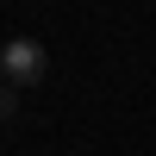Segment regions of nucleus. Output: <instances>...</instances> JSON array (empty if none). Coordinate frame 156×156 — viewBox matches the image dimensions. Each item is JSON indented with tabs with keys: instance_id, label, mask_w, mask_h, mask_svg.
Returning <instances> with one entry per match:
<instances>
[{
	"instance_id": "f03ea898",
	"label": "nucleus",
	"mask_w": 156,
	"mask_h": 156,
	"mask_svg": "<svg viewBox=\"0 0 156 156\" xmlns=\"http://www.w3.org/2000/svg\"><path fill=\"white\" fill-rule=\"evenodd\" d=\"M12 112H19V87H6V81H0V119H12Z\"/></svg>"
},
{
	"instance_id": "f257e3e1",
	"label": "nucleus",
	"mask_w": 156,
	"mask_h": 156,
	"mask_svg": "<svg viewBox=\"0 0 156 156\" xmlns=\"http://www.w3.org/2000/svg\"><path fill=\"white\" fill-rule=\"evenodd\" d=\"M44 69H50V56H44V44L37 37H12V44H0V81L6 87H37L44 81Z\"/></svg>"
}]
</instances>
